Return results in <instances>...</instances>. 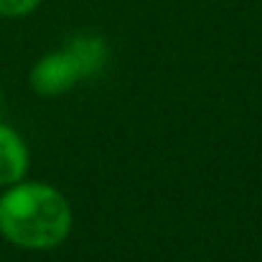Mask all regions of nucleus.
Segmentation results:
<instances>
[{"instance_id": "nucleus-4", "label": "nucleus", "mask_w": 262, "mask_h": 262, "mask_svg": "<svg viewBox=\"0 0 262 262\" xmlns=\"http://www.w3.org/2000/svg\"><path fill=\"white\" fill-rule=\"evenodd\" d=\"M28 173V148L23 138L0 122V186H13Z\"/></svg>"}, {"instance_id": "nucleus-2", "label": "nucleus", "mask_w": 262, "mask_h": 262, "mask_svg": "<svg viewBox=\"0 0 262 262\" xmlns=\"http://www.w3.org/2000/svg\"><path fill=\"white\" fill-rule=\"evenodd\" d=\"M28 82H31L33 92L41 97H61L82 79H79V72H77L72 56L61 49V51H51V54L41 56L36 61V67L31 69Z\"/></svg>"}, {"instance_id": "nucleus-1", "label": "nucleus", "mask_w": 262, "mask_h": 262, "mask_svg": "<svg viewBox=\"0 0 262 262\" xmlns=\"http://www.w3.org/2000/svg\"><path fill=\"white\" fill-rule=\"evenodd\" d=\"M72 232L67 196L41 181H18L0 196V234L23 250H54Z\"/></svg>"}, {"instance_id": "nucleus-6", "label": "nucleus", "mask_w": 262, "mask_h": 262, "mask_svg": "<svg viewBox=\"0 0 262 262\" xmlns=\"http://www.w3.org/2000/svg\"><path fill=\"white\" fill-rule=\"evenodd\" d=\"M0 107H3V99H0Z\"/></svg>"}, {"instance_id": "nucleus-3", "label": "nucleus", "mask_w": 262, "mask_h": 262, "mask_svg": "<svg viewBox=\"0 0 262 262\" xmlns=\"http://www.w3.org/2000/svg\"><path fill=\"white\" fill-rule=\"evenodd\" d=\"M64 51L72 56V61L79 72V79H89V77L102 74V69L107 67V56H110V49H107L104 38L92 36V33L74 36L64 46Z\"/></svg>"}, {"instance_id": "nucleus-5", "label": "nucleus", "mask_w": 262, "mask_h": 262, "mask_svg": "<svg viewBox=\"0 0 262 262\" xmlns=\"http://www.w3.org/2000/svg\"><path fill=\"white\" fill-rule=\"evenodd\" d=\"M41 5V0H0V15L3 18H23L33 13Z\"/></svg>"}]
</instances>
